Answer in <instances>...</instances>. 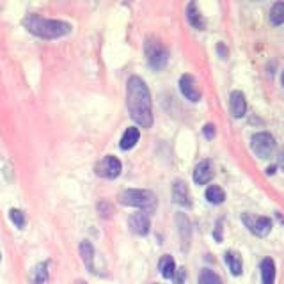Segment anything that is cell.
I'll use <instances>...</instances> for the list:
<instances>
[{
  "label": "cell",
  "mask_w": 284,
  "mask_h": 284,
  "mask_svg": "<svg viewBox=\"0 0 284 284\" xmlns=\"http://www.w3.org/2000/svg\"><path fill=\"white\" fill-rule=\"evenodd\" d=\"M126 103L130 117L142 128H151L153 125V103H151L150 87L140 76L133 75L126 84Z\"/></svg>",
  "instance_id": "cell-1"
},
{
  "label": "cell",
  "mask_w": 284,
  "mask_h": 284,
  "mask_svg": "<svg viewBox=\"0 0 284 284\" xmlns=\"http://www.w3.org/2000/svg\"><path fill=\"white\" fill-rule=\"evenodd\" d=\"M23 25L30 34L38 36L41 39H57L71 32V25L60 20H50L38 15H30L23 20Z\"/></svg>",
  "instance_id": "cell-2"
},
{
  "label": "cell",
  "mask_w": 284,
  "mask_h": 284,
  "mask_svg": "<svg viewBox=\"0 0 284 284\" xmlns=\"http://www.w3.org/2000/svg\"><path fill=\"white\" fill-rule=\"evenodd\" d=\"M121 205L133 206L140 208L144 213H151L156 208V195L151 190H139V189H130L125 190L119 197Z\"/></svg>",
  "instance_id": "cell-3"
},
{
  "label": "cell",
  "mask_w": 284,
  "mask_h": 284,
  "mask_svg": "<svg viewBox=\"0 0 284 284\" xmlns=\"http://www.w3.org/2000/svg\"><path fill=\"white\" fill-rule=\"evenodd\" d=\"M144 52H146V59L150 62V66L153 70L160 71L164 70L167 62H169V52L162 45V41L155 39V38H148L144 43Z\"/></svg>",
  "instance_id": "cell-4"
},
{
  "label": "cell",
  "mask_w": 284,
  "mask_h": 284,
  "mask_svg": "<svg viewBox=\"0 0 284 284\" xmlns=\"http://www.w3.org/2000/svg\"><path fill=\"white\" fill-rule=\"evenodd\" d=\"M250 148L254 151V155L259 156V158H270L272 153L275 151L274 135H270L268 132H258L250 139Z\"/></svg>",
  "instance_id": "cell-5"
},
{
  "label": "cell",
  "mask_w": 284,
  "mask_h": 284,
  "mask_svg": "<svg viewBox=\"0 0 284 284\" xmlns=\"http://www.w3.org/2000/svg\"><path fill=\"white\" fill-rule=\"evenodd\" d=\"M242 222L245 224V227L250 231L252 234L263 238L272 231V220L268 217H261V215H252V213H244L242 215Z\"/></svg>",
  "instance_id": "cell-6"
},
{
  "label": "cell",
  "mask_w": 284,
  "mask_h": 284,
  "mask_svg": "<svg viewBox=\"0 0 284 284\" xmlns=\"http://www.w3.org/2000/svg\"><path fill=\"white\" fill-rule=\"evenodd\" d=\"M121 169H123L121 160L112 155L105 156L103 160H100L96 164V174L105 178V180H114V178H117L121 174Z\"/></svg>",
  "instance_id": "cell-7"
},
{
  "label": "cell",
  "mask_w": 284,
  "mask_h": 284,
  "mask_svg": "<svg viewBox=\"0 0 284 284\" xmlns=\"http://www.w3.org/2000/svg\"><path fill=\"white\" fill-rule=\"evenodd\" d=\"M180 91H181V95H183L189 101H192V103H195V101L201 100L199 85H197V82H195L194 76L189 75V73L181 75V78H180Z\"/></svg>",
  "instance_id": "cell-8"
},
{
  "label": "cell",
  "mask_w": 284,
  "mask_h": 284,
  "mask_svg": "<svg viewBox=\"0 0 284 284\" xmlns=\"http://www.w3.org/2000/svg\"><path fill=\"white\" fill-rule=\"evenodd\" d=\"M128 226H130V229H132V233L139 234V236H146V234L150 233L151 220H150V217H148V213L139 211V213L130 215Z\"/></svg>",
  "instance_id": "cell-9"
},
{
  "label": "cell",
  "mask_w": 284,
  "mask_h": 284,
  "mask_svg": "<svg viewBox=\"0 0 284 284\" xmlns=\"http://www.w3.org/2000/svg\"><path fill=\"white\" fill-rule=\"evenodd\" d=\"M229 110L233 117L240 119L244 117L245 112H247V100H245V95L242 91H233L229 96Z\"/></svg>",
  "instance_id": "cell-10"
},
{
  "label": "cell",
  "mask_w": 284,
  "mask_h": 284,
  "mask_svg": "<svg viewBox=\"0 0 284 284\" xmlns=\"http://www.w3.org/2000/svg\"><path fill=\"white\" fill-rule=\"evenodd\" d=\"M172 201H174L176 205L185 206V208H190V206H192L189 187H187L185 181H181V180L174 181V185H172Z\"/></svg>",
  "instance_id": "cell-11"
},
{
  "label": "cell",
  "mask_w": 284,
  "mask_h": 284,
  "mask_svg": "<svg viewBox=\"0 0 284 284\" xmlns=\"http://www.w3.org/2000/svg\"><path fill=\"white\" fill-rule=\"evenodd\" d=\"M213 180V167H211V162L209 160H203L195 165L194 169V181L197 185H206Z\"/></svg>",
  "instance_id": "cell-12"
},
{
  "label": "cell",
  "mask_w": 284,
  "mask_h": 284,
  "mask_svg": "<svg viewBox=\"0 0 284 284\" xmlns=\"http://www.w3.org/2000/svg\"><path fill=\"white\" fill-rule=\"evenodd\" d=\"M187 20H189L190 25L195 27L197 30H205L206 21H205V18H203V15L199 13V9H197L195 2H190V4L187 5Z\"/></svg>",
  "instance_id": "cell-13"
},
{
  "label": "cell",
  "mask_w": 284,
  "mask_h": 284,
  "mask_svg": "<svg viewBox=\"0 0 284 284\" xmlns=\"http://www.w3.org/2000/svg\"><path fill=\"white\" fill-rule=\"evenodd\" d=\"M139 139H140V132H139V128H135V126H132V128H128L123 133V137H121V142H119V148L123 151H128V150H132L137 142H139Z\"/></svg>",
  "instance_id": "cell-14"
},
{
  "label": "cell",
  "mask_w": 284,
  "mask_h": 284,
  "mask_svg": "<svg viewBox=\"0 0 284 284\" xmlns=\"http://www.w3.org/2000/svg\"><path fill=\"white\" fill-rule=\"evenodd\" d=\"M176 222H178V229H180L181 244H183V250L189 249L190 245V222L183 213L176 215Z\"/></svg>",
  "instance_id": "cell-15"
},
{
  "label": "cell",
  "mask_w": 284,
  "mask_h": 284,
  "mask_svg": "<svg viewBox=\"0 0 284 284\" xmlns=\"http://www.w3.org/2000/svg\"><path fill=\"white\" fill-rule=\"evenodd\" d=\"M261 281H263V284H274L275 283L274 259L265 258L263 261H261Z\"/></svg>",
  "instance_id": "cell-16"
},
{
  "label": "cell",
  "mask_w": 284,
  "mask_h": 284,
  "mask_svg": "<svg viewBox=\"0 0 284 284\" xmlns=\"http://www.w3.org/2000/svg\"><path fill=\"white\" fill-rule=\"evenodd\" d=\"M80 256H82V259H84L87 270L95 272V265H93L95 263V247L91 245V242L84 240V242L80 244Z\"/></svg>",
  "instance_id": "cell-17"
},
{
  "label": "cell",
  "mask_w": 284,
  "mask_h": 284,
  "mask_svg": "<svg viewBox=\"0 0 284 284\" xmlns=\"http://www.w3.org/2000/svg\"><path fill=\"white\" fill-rule=\"evenodd\" d=\"M226 265H227V268L233 275H240L242 274V270H244V265H242V258H240L238 252H234V250H227L226 252Z\"/></svg>",
  "instance_id": "cell-18"
},
{
  "label": "cell",
  "mask_w": 284,
  "mask_h": 284,
  "mask_svg": "<svg viewBox=\"0 0 284 284\" xmlns=\"http://www.w3.org/2000/svg\"><path fill=\"white\" fill-rule=\"evenodd\" d=\"M158 270H160V274L164 275L165 279H172V275H174V272H176L174 259L170 258V256H164V258L160 259Z\"/></svg>",
  "instance_id": "cell-19"
},
{
  "label": "cell",
  "mask_w": 284,
  "mask_h": 284,
  "mask_svg": "<svg viewBox=\"0 0 284 284\" xmlns=\"http://www.w3.org/2000/svg\"><path fill=\"white\" fill-rule=\"evenodd\" d=\"M206 199H208V203H211V205H222L226 201V192L220 189L219 185H211V187H208V190H206Z\"/></svg>",
  "instance_id": "cell-20"
},
{
  "label": "cell",
  "mask_w": 284,
  "mask_h": 284,
  "mask_svg": "<svg viewBox=\"0 0 284 284\" xmlns=\"http://www.w3.org/2000/svg\"><path fill=\"white\" fill-rule=\"evenodd\" d=\"M270 23L272 25H283L284 23V2H275L270 9Z\"/></svg>",
  "instance_id": "cell-21"
},
{
  "label": "cell",
  "mask_w": 284,
  "mask_h": 284,
  "mask_svg": "<svg viewBox=\"0 0 284 284\" xmlns=\"http://www.w3.org/2000/svg\"><path fill=\"white\" fill-rule=\"evenodd\" d=\"M46 279H48V263H39L32 270V283L43 284Z\"/></svg>",
  "instance_id": "cell-22"
},
{
  "label": "cell",
  "mask_w": 284,
  "mask_h": 284,
  "mask_svg": "<svg viewBox=\"0 0 284 284\" xmlns=\"http://www.w3.org/2000/svg\"><path fill=\"white\" fill-rule=\"evenodd\" d=\"M199 284H222V281H220V277L215 274L213 270L203 268L199 274Z\"/></svg>",
  "instance_id": "cell-23"
},
{
  "label": "cell",
  "mask_w": 284,
  "mask_h": 284,
  "mask_svg": "<svg viewBox=\"0 0 284 284\" xmlns=\"http://www.w3.org/2000/svg\"><path fill=\"white\" fill-rule=\"evenodd\" d=\"M9 219L13 220V224L18 227V229H23L25 227V213L21 211V209H16V208H13L9 211Z\"/></svg>",
  "instance_id": "cell-24"
},
{
  "label": "cell",
  "mask_w": 284,
  "mask_h": 284,
  "mask_svg": "<svg viewBox=\"0 0 284 284\" xmlns=\"http://www.w3.org/2000/svg\"><path fill=\"white\" fill-rule=\"evenodd\" d=\"M185 277H187V272L185 268H178L172 275V279H174V284H183L185 283Z\"/></svg>",
  "instance_id": "cell-25"
},
{
  "label": "cell",
  "mask_w": 284,
  "mask_h": 284,
  "mask_svg": "<svg viewBox=\"0 0 284 284\" xmlns=\"http://www.w3.org/2000/svg\"><path fill=\"white\" fill-rule=\"evenodd\" d=\"M203 133H205L206 139H213L215 133H217V130H215V125H211V123L205 125V128H203Z\"/></svg>",
  "instance_id": "cell-26"
},
{
  "label": "cell",
  "mask_w": 284,
  "mask_h": 284,
  "mask_svg": "<svg viewBox=\"0 0 284 284\" xmlns=\"http://www.w3.org/2000/svg\"><path fill=\"white\" fill-rule=\"evenodd\" d=\"M213 236H215V240H217V242H222V220H219V222H217V226H215Z\"/></svg>",
  "instance_id": "cell-27"
},
{
  "label": "cell",
  "mask_w": 284,
  "mask_h": 284,
  "mask_svg": "<svg viewBox=\"0 0 284 284\" xmlns=\"http://www.w3.org/2000/svg\"><path fill=\"white\" fill-rule=\"evenodd\" d=\"M217 50H219V54H220V57H222V59H226V57H227V50L224 48V45H222V43L217 46Z\"/></svg>",
  "instance_id": "cell-28"
},
{
  "label": "cell",
  "mask_w": 284,
  "mask_h": 284,
  "mask_svg": "<svg viewBox=\"0 0 284 284\" xmlns=\"http://www.w3.org/2000/svg\"><path fill=\"white\" fill-rule=\"evenodd\" d=\"M279 165L284 169V148L281 150V153H279Z\"/></svg>",
  "instance_id": "cell-29"
},
{
  "label": "cell",
  "mask_w": 284,
  "mask_h": 284,
  "mask_svg": "<svg viewBox=\"0 0 284 284\" xmlns=\"http://www.w3.org/2000/svg\"><path fill=\"white\" fill-rule=\"evenodd\" d=\"M266 174H275V167H274V165H272V167H268V169H266Z\"/></svg>",
  "instance_id": "cell-30"
},
{
  "label": "cell",
  "mask_w": 284,
  "mask_h": 284,
  "mask_svg": "<svg viewBox=\"0 0 284 284\" xmlns=\"http://www.w3.org/2000/svg\"><path fill=\"white\" fill-rule=\"evenodd\" d=\"M281 82H283V85H284V71H283V76H281Z\"/></svg>",
  "instance_id": "cell-31"
},
{
  "label": "cell",
  "mask_w": 284,
  "mask_h": 284,
  "mask_svg": "<svg viewBox=\"0 0 284 284\" xmlns=\"http://www.w3.org/2000/svg\"><path fill=\"white\" fill-rule=\"evenodd\" d=\"M78 284H87V283H84V281H80V283Z\"/></svg>",
  "instance_id": "cell-32"
}]
</instances>
